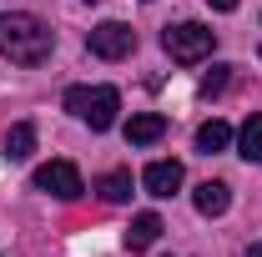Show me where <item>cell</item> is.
<instances>
[{
  "label": "cell",
  "instance_id": "obj_1",
  "mask_svg": "<svg viewBox=\"0 0 262 257\" xmlns=\"http://www.w3.org/2000/svg\"><path fill=\"white\" fill-rule=\"evenodd\" d=\"M51 51H56V31L31 15V10H5L0 15V56L15 66H40L51 61Z\"/></svg>",
  "mask_w": 262,
  "mask_h": 257
},
{
  "label": "cell",
  "instance_id": "obj_2",
  "mask_svg": "<svg viewBox=\"0 0 262 257\" xmlns=\"http://www.w3.org/2000/svg\"><path fill=\"white\" fill-rule=\"evenodd\" d=\"M66 111L81 116L91 131H111L116 111H121V96H116V86H71L66 91Z\"/></svg>",
  "mask_w": 262,
  "mask_h": 257
},
{
  "label": "cell",
  "instance_id": "obj_3",
  "mask_svg": "<svg viewBox=\"0 0 262 257\" xmlns=\"http://www.w3.org/2000/svg\"><path fill=\"white\" fill-rule=\"evenodd\" d=\"M162 46H166V56H171V61L196 66V61H207V56H212L217 31H212V26H202V20H182V26H166Z\"/></svg>",
  "mask_w": 262,
  "mask_h": 257
},
{
  "label": "cell",
  "instance_id": "obj_4",
  "mask_svg": "<svg viewBox=\"0 0 262 257\" xmlns=\"http://www.w3.org/2000/svg\"><path fill=\"white\" fill-rule=\"evenodd\" d=\"M86 51L101 56V61H126L131 51H136V31L121 26V20H101L96 31L86 35Z\"/></svg>",
  "mask_w": 262,
  "mask_h": 257
},
{
  "label": "cell",
  "instance_id": "obj_5",
  "mask_svg": "<svg viewBox=\"0 0 262 257\" xmlns=\"http://www.w3.org/2000/svg\"><path fill=\"white\" fill-rule=\"evenodd\" d=\"M35 192H51V197H61V202H76V197L86 192V182H81V172H76L71 161H46V166L35 172Z\"/></svg>",
  "mask_w": 262,
  "mask_h": 257
},
{
  "label": "cell",
  "instance_id": "obj_6",
  "mask_svg": "<svg viewBox=\"0 0 262 257\" xmlns=\"http://www.w3.org/2000/svg\"><path fill=\"white\" fill-rule=\"evenodd\" d=\"M182 177H187L182 161H151V166L141 172V187H146L151 197H177L182 192Z\"/></svg>",
  "mask_w": 262,
  "mask_h": 257
},
{
  "label": "cell",
  "instance_id": "obj_7",
  "mask_svg": "<svg viewBox=\"0 0 262 257\" xmlns=\"http://www.w3.org/2000/svg\"><path fill=\"white\" fill-rule=\"evenodd\" d=\"M162 136H166V116H157V111H141V116L126 121V141L131 146H151V141H162Z\"/></svg>",
  "mask_w": 262,
  "mask_h": 257
},
{
  "label": "cell",
  "instance_id": "obj_8",
  "mask_svg": "<svg viewBox=\"0 0 262 257\" xmlns=\"http://www.w3.org/2000/svg\"><path fill=\"white\" fill-rule=\"evenodd\" d=\"M192 202H196V212H202V217H222V212L232 207V192H227V182H202Z\"/></svg>",
  "mask_w": 262,
  "mask_h": 257
},
{
  "label": "cell",
  "instance_id": "obj_9",
  "mask_svg": "<svg viewBox=\"0 0 262 257\" xmlns=\"http://www.w3.org/2000/svg\"><path fill=\"white\" fill-rule=\"evenodd\" d=\"M162 232H166V227H162V217H157V212H141V217L126 227V247H131V252H146Z\"/></svg>",
  "mask_w": 262,
  "mask_h": 257
},
{
  "label": "cell",
  "instance_id": "obj_10",
  "mask_svg": "<svg viewBox=\"0 0 262 257\" xmlns=\"http://www.w3.org/2000/svg\"><path fill=\"white\" fill-rule=\"evenodd\" d=\"M227 141H232V126H227V121H207V126H196V152H202V157L227 152Z\"/></svg>",
  "mask_w": 262,
  "mask_h": 257
},
{
  "label": "cell",
  "instance_id": "obj_11",
  "mask_svg": "<svg viewBox=\"0 0 262 257\" xmlns=\"http://www.w3.org/2000/svg\"><path fill=\"white\" fill-rule=\"evenodd\" d=\"M31 152H35V126H31V121H15V126L5 131V157H10V161H26Z\"/></svg>",
  "mask_w": 262,
  "mask_h": 257
},
{
  "label": "cell",
  "instance_id": "obj_12",
  "mask_svg": "<svg viewBox=\"0 0 262 257\" xmlns=\"http://www.w3.org/2000/svg\"><path fill=\"white\" fill-rule=\"evenodd\" d=\"M237 146H242V157H247V161H257V166H262V111H257V116H247Z\"/></svg>",
  "mask_w": 262,
  "mask_h": 257
},
{
  "label": "cell",
  "instance_id": "obj_13",
  "mask_svg": "<svg viewBox=\"0 0 262 257\" xmlns=\"http://www.w3.org/2000/svg\"><path fill=\"white\" fill-rule=\"evenodd\" d=\"M96 192L106 197V202H126L131 197V172H106V177L96 182Z\"/></svg>",
  "mask_w": 262,
  "mask_h": 257
},
{
  "label": "cell",
  "instance_id": "obj_14",
  "mask_svg": "<svg viewBox=\"0 0 262 257\" xmlns=\"http://www.w3.org/2000/svg\"><path fill=\"white\" fill-rule=\"evenodd\" d=\"M227 71H232V66H212V76L202 81V96H217V91L227 86Z\"/></svg>",
  "mask_w": 262,
  "mask_h": 257
},
{
  "label": "cell",
  "instance_id": "obj_15",
  "mask_svg": "<svg viewBox=\"0 0 262 257\" xmlns=\"http://www.w3.org/2000/svg\"><path fill=\"white\" fill-rule=\"evenodd\" d=\"M212 10H237V0H207Z\"/></svg>",
  "mask_w": 262,
  "mask_h": 257
},
{
  "label": "cell",
  "instance_id": "obj_16",
  "mask_svg": "<svg viewBox=\"0 0 262 257\" xmlns=\"http://www.w3.org/2000/svg\"><path fill=\"white\" fill-rule=\"evenodd\" d=\"M247 257H262V242H252V247H247Z\"/></svg>",
  "mask_w": 262,
  "mask_h": 257
}]
</instances>
